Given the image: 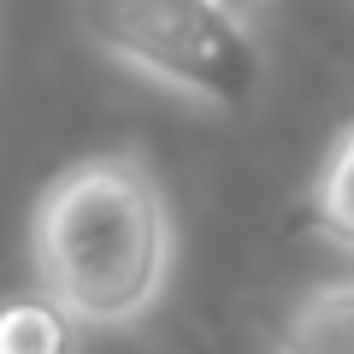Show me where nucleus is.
Returning a JSON list of instances; mask_svg holds the SVG:
<instances>
[{
	"label": "nucleus",
	"instance_id": "f257e3e1",
	"mask_svg": "<svg viewBox=\"0 0 354 354\" xmlns=\"http://www.w3.org/2000/svg\"><path fill=\"white\" fill-rule=\"evenodd\" d=\"M177 260L171 201L142 153H83L30 207L36 290L77 330H124L160 307Z\"/></svg>",
	"mask_w": 354,
	"mask_h": 354
},
{
	"label": "nucleus",
	"instance_id": "f03ea898",
	"mask_svg": "<svg viewBox=\"0 0 354 354\" xmlns=\"http://www.w3.org/2000/svg\"><path fill=\"white\" fill-rule=\"evenodd\" d=\"M77 30L118 71L207 113H242L266 77L242 0H77Z\"/></svg>",
	"mask_w": 354,
	"mask_h": 354
},
{
	"label": "nucleus",
	"instance_id": "7ed1b4c3",
	"mask_svg": "<svg viewBox=\"0 0 354 354\" xmlns=\"http://www.w3.org/2000/svg\"><path fill=\"white\" fill-rule=\"evenodd\" d=\"M272 354H354V278L301 290L278 313Z\"/></svg>",
	"mask_w": 354,
	"mask_h": 354
},
{
	"label": "nucleus",
	"instance_id": "20e7f679",
	"mask_svg": "<svg viewBox=\"0 0 354 354\" xmlns=\"http://www.w3.org/2000/svg\"><path fill=\"white\" fill-rule=\"evenodd\" d=\"M307 213H313L319 236H330L337 248L354 254V118L337 130V142L319 160L313 189H307Z\"/></svg>",
	"mask_w": 354,
	"mask_h": 354
},
{
	"label": "nucleus",
	"instance_id": "39448f33",
	"mask_svg": "<svg viewBox=\"0 0 354 354\" xmlns=\"http://www.w3.org/2000/svg\"><path fill=\"white\" fill-rule=\"evenodd\" d=\"M0 354H77V325L48 295H6L0 301Z\"/></svg>",
	"mask_w": 354,
	"mask_h": 354
},
{
	"label": "nucleus",
	"instance_id": "423d86ee",
	"mask_svg": "<svg viewBox=\"0 0 354 354\" xmlns=\"http://www.w3.org/2000/svg\"><path fill=\"white\" fill-rule=\"evenodd\" d=\"M242 6H248V0H242Z\"/></svg>",
	"mask_w": 354,
	"mask_h": 354
},
{
	"label": "nucleus",
	"instance_id": "0eeeda50",
	"mask_svg": "<svg viewBox=\"0 0 354 354\" xmlns=\"http://www.w3.org/2000/svg\"><path fill=\"white\" fill-rule=\"evenodd\" d=\"M248 6H254V0H248Z\"/></svg>",
	"mask_w": 354,
	"mask_h": 354
}]
</instances>
